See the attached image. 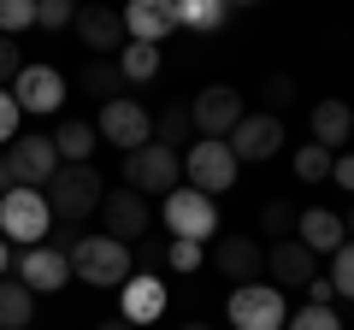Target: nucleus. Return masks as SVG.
Instances as JSON below:
<instances>
[{
    "mask_svg": "<svg viewBox=\"0 0 354 330\" xmlns=\"http://www.w3.org/2000/svg\"><path fill=\"white\" fill-rule=\"evenodd\" d=\"M307 307H330V301H337V289H330V278H313V283H307Z\"/></svg>",
    "mask_w": 354,
    "mask_h": 330,
    "instance_id": "obj_39",
    "label": "nucleus"
},
{
    "mask_svg": "<svg viewBox=\"0 0 354 330\" xmlns=\"http://www.w3.org/2000/svg\"><path fill=\"white\" fill-rule=\"evenodd\" d=\"M36 24L41 30H65V24H77V6L71 0H36Z\"/></svg>",
    "mask_w": 354,
    "mask_h": 330,
    "instance_id": "obj_33",
    "label": "nucleus"
},
{
    "mask_svg": "<svg viewBox=\"0 0 354 330\" xmlns=\"http://www.w3.org/2000/svg\"><path fill=\"white\" fill-rule=\"evenodd\" d=\"M165 266L171 271H195L201 266V242H171V248H165Z\"/></svg>",
    "mask_w": 354,
    "mask_h": 330,
    "instance_id": "obj_36",
    "label": "nucleus"
},
{
    "mask_svg": "<svg viewBox=\"0 0 354 330\" xmlns=\"http://www.w3.org/2000/svg\"><path fill=\"white\" fill-rule=\"evenodd\" d=\"M53 230V213H48V195L41 189H12L0 195V236H6V248H36L41 236Z\"/></svg>",
    "mask_w": 354,
    "mask_h": 330,
    "instance_id": "obj_3",
    "label": "nucleus"
},
{
    "mask_svg": "<svg viewBox=\"0 0 354 330\" xmlns=\"http://www.w3.org/2000/svg\"><path fill=\"white\" fill-rule=\"evenodd\" d=\"M0 195H12V171H6V153H0Z\"/></svg>",
    "mask_w": 354,
    "mask_h": 330,
    "instance_id": "obj_40",
    "label": "nucleus"
},
{
    "mask_svg": "<svg viewBox=\"0 0 354 330\" xmlns=\"http://www.w3.org/2000/svg\"><path fill=\"white\" fill-rule=\"evenodd\" d=\"M266 271H272L278 283H295V289H307V283L319 278V260L307 254L295 236H283V242H272V248H266Z\"/></svg>",
    "mask_w": 354,
    "mask_h": 330,
    "instance_id": "obj_20",
    "label": "nucleus"
},
{
    "mask_svg": "<svg viewBox=\"0 0 354 330\" xmlns=\"http://www.w3.org/2000/svg\"><path fill=\"white\" fill-rule=\"evenodd\" d=\"M118 71H124V83H148V77L160 71V48H148V41H130V48L118 53Z\"/></svg>",
    "mask_w": 354,
    "mask_h": 330,
    "instance_id": "obj_27",
    "label": "nucleus"
},
{
    "mask_svg": "<svg viewBox=\"0 0 354 330\" xmlns=\"http://www.w3.org/2000/svg\"><path fill=\"white\" fill-rule=\"evenodd\" d=\"M330 159H337V153H325L319 142H307V148H295V177H301V183H325L330 177Z\"/></svg>",
    "mask_w": 354,
    "mask_h": 330,
    "instance_id": "obj_28",
    "label": "nucleus"
},
{
    "mask_svg": "<svg viewBox=\"0 0 354 330\" xmlns=\"http://www.w3.org/2000/svg\"><path fill=\"white\" fill-rule=\"evenodd\" d=\"M18 71H24V48L0 36V89H6V83H18Z\"/></svg>",
    "mask_w": 354,
    "mask_h": 330,
    "instance_id": "obj_35",
    "label": "nucleus"
},
{
    "mask_svg": "<svg viewBox=\"0 0 354 330\" xmlns=\"http://www.w3.org/2000/svg\"><path fill=\"white\" fill-rule=\"evenodd\" d=\"M118 301H124V313H118V318L142 330V324H153V318L165 313V301H171V295H165V283L153 278V271H130V283L118 289Z\"/></svg>",
    "mask_w": 354,
    "mask_h": 330,
    "instance_id": "obj_16",
    "label": "nucleus"
},
{
    "mask_svg": "<svg viewBox=\"0 0 354 330\" xmlns=\"http://www.w3.org/2000/svg\"><path fill=\"white\" fill-rule=\"evenodd\" d=\"M295 242H301L307 254H337L342 248V213H330V206H307V213H295Z\"/></svg>",
    "mask_w": 354,
    "mask_h": 330,
    "instance_id": "obj_19",
    "label": "nucleus"
},
{
    "mask_svg": "<svg viewBox=\"0 0 354 330\" xmlns=\"http://www.w3.org/2000/svg\"><path fill=\"white\" fill-rule=\"evenodd\" d=\"M225 148L236 153V165L272 159V153L283 148V118H278V113H248V118H242V124L225 136Z\"/></svg>",
    "mask_w": 354,
    "mask_h": 330,
    "instance_id": "obj_11",
    "label": "nucleus"
},
{
    "mask_svg": "<svg viewBox=\"0 0 354 330\" xmlns=\"http://www.w3.org/2000/svg\"><path fill=\"white\" fill-rule=\"evenodd\" d=\"M260 95H266V101H272V106H290V101H295V77L272 71V77H266V83H260Z\"/></svg>",
    "mask_w": 354,
    "mask_h": 330,
    "instance_id": "obj_37",
    "label": "nucleus"
},
{
    "mask_svg": "<svg viewBox=\"0 0 354 330\" xmlns=\"http://www.w3.org/2000/svg\"><path fill=\"white\" fill-rule=\"evenodd\" d=\"M18 124H24V113H18V101H12V89H0V153L18 142Z\"/></svg>",
    "mask_w": 354,
    "mask_h": 330,
    "instance_id": "obj_34",
    "label": "nucleus"
},
{
    "mask_svg": "<svg viewBox=\"0 0 354 330\" xmlns=\"http://www.w3.org/2000/svg\"><path fill=\"white\" fill-rule=\"evenodd\" d=\"M77 89L95 95V101L106 106V101H118L130 83H124V71H118V59H88V65H83V77H77Z\"/></svg>",
    "mask_w": 354,
    "mask_h": 330,
    "instance_id": "obj_23",
    "label": "nucleus"
},
{
    "mask_svg": "<svg viewBox=\"0 0 354 330\" xmlns=\"http://www.w3.org/2000/svg\"><path fill=\"white\" fill-rule=\"evenodd\" d=\"M260 230L283 242V236L295 230V206H290V201H266V206H260Z\"/></svg>",
    "mask_w": 354,
    "mask_h": 330,
    "instance_id": "obj_32",
    "label": "nucleus"
},
{
    "mask_svg": "<svg viewBox=\"0 0 354 330\" xmlns=\"http://www.w3.org/2000/svg\"><path fill=\"white\" fill-rule=\"evenodd\" d=\"M124 183L148 201V195H171L177 183H183V153L160 148V142H148V148L124 153Z\"/></svg>",
    "mask_w": 354,
    "mask_h": 330,
    "instance_id": "obj_4",
    "label": "nucleus"
},
{
    "mask_svg": "<svg viewBox=\"0 0 354 330\" xmlns=\"http://www.w3.org/2000/svg\"><path fill=\"white\" fill-rule=\"evenodd\" d=\"M77 36H83V48H95V59H118L130 48L124 18L113 6H77Z\"/></svg>",
    "mask_w": 354,
    "mask_h": 330,
    "instance_id": "obj_13",
    "label": "nucleus"
},
{
    "mask_svg": "<svg viewBox=\"0 0 354 330\" xmlns=\"http://www.w3.org/2000/svg\"><path fill=\"white\" fill-rule=\"evenodd\" d=\"M36 318V295L18 278H0V330H24Z\"/></svg>",
    "mask_w": 354,
    "mask_h": 330,
    "instance_id": "obj_24",
    "label": "nucleus"
},
{
    "mask_svg": "<svg viewBox=\"0 0 354 330\" xmlns=\"http://www.w3.org/2000/svg\"><path fill=\"white\" fill-rule=\"evenodd\" d=\"M12 101H18V113H59V101H65L59 65H24L12 83Z\"/></svg>",
    "mask_w": 354,
    "mask_h": 330,
    "instance_id": "obj_14",
    "label": "nucleus"
},
{
    "mask_svg": "<svg viewBox=\"0 0 354 330\" xmlns=\"http://www.w3.org/2000/svg\"><path fill=\"white\" fill-rule=\"evenodd\" d=\"M18 283H24L30 295H59L65 283H71V260H65L53 242H36V248L18 254Z\"/></svg>",
    "mask_w": 354,
    "mask_h": 330,
    "instance_id": "obj_12",
    "label": "nucleus"
},
{
    "mask_svg": "<svg viewBox=\"0 0 354 330\" xmlns=\"http://www.w3.org/2000/svg\"><path fill=\"white\" fill-rule=\"evenodd\" d=\"M95 330H136V324H124V318H101Z\"/></svg>",
    "mask_w": 354,
    "mask_h": 330,
    "instance_id": "obj_42",
    "label": "nucleus"
},
{
    "mask_svg": "<svg viewBox=\"0 0 354 330\" xmlns=\"http://www.w3.org/2000/svg\"><path fill=\"white\" fill-rule=\"evenodd\" d=\"M213 271L242 289V283H254V278L266 271V248H260L254 236H225V242L213 248Z\"/></svg>",
    "mask_w": 354,
    "mask_h": 330,
    "instance_id": "obj_15",
    "label": "nucleus"
},
{
    "mask_svg": "<svg viewBox=\"0 0 354 330\" xmlns=\"http://www.w3.org/2000/svg\"><path fill=\"white\" fill-rule=\"evenodd\" d=\"M18 30H36V0H0V36L18 41Z\"/></svg>",
    "mask_w": 354,
    "mask_h": 330,
    "instance_id": "obj_29",
    "label": "nucleus"
},
{
    "mask_svg": "<svg viewBox=\"0 0 354 330\" xmlns=\"http://www.w3.org/2000/svg\"><path fill=\"white\" fill-rule=\"evenodd\" d=\"M342 236H354V206H348V218H342Z\"/></svg>",
    "mask_w": 354,
    "mask_h": 330,
    "instance_id": "obj_43",
    "label": "nucleus"
},
{
    "mask_svg": "<svg viewBox=\"0 0 354 330\" xmlns=\"http://www.w3.org/2000/svg\"><path fill=\"white\" fill-rule=\"evenodd\" d=\"M160 218L171 230V242H207L218 230V201L201 195V189H171L165 206H160Z\"/></svg>",
    "mask_w": 354,
    "mask_h": 330,
    "instance_id": "obj_5",
    "label": "nucleus"
},
{
    "mask_svg": "<svg viewBox=\"0 0 354 330\" xmlns=\"http://www.w3.org/2000/svg\"><path fill=\"white\" fill-rule=\"evenodd\" d=\"M41 195H48V213H53V218L83 224L88 213H101L106 183H101V171H95V165H59V171H53V183H48Z\"/></svg>",
    "mask_w": 354,
    "mask_h": 330,
    "instance_id": "obj_2",
    "label": "nucleus"
},
{
    "mask_svg": "<svg viewBox=\"0 0 354 330\" xmlns=\"http://www.w3.org/2000/svg\"><path fill=\"white\" fill-rule=\"evenodd\" d=\"M95 136L113 142V148H124V153H136V148H148V142H153V118H148V106H142L136 95H118V101L101 106Z\"/></svg>",
    "mask_w": 354,
    "mask_h": 330,
    "instance_id": "obj_8",
    "label": "nucleus"
},
{
    "mask_svg": "<svg viewBox=\"0 0 354 330\" xmlns=\"http://www.w3.org/2000/svg\"><path fill=\"white\" fill-rule=\"evenodd\" d=\"M12 271V248H6V236H0V278Z\"/></svg>",
    "mask_w": 354,
    "mask_h": 330,
    "instance_id": "obj_41",
    "label": "nucleus"
},
{
    "mask_svg": "<svg viewBox=\"0 0 354 330\" xmlns=\"http://www.w3.org/2000/svg\"><path fill=\"white\" fill-rule=\"evenodd\" d=\"M230 24V6L225 0H183V6H177V30H225Z\"/></svg>",
    "mask_w": 354,
    "mask_h": 330,
    "instance_id": "obj_25",
    "label": "nucleus"
},
{
    "mask_svg": "<svg viewBox=\"0 0 354 330\" xmlns=\"http://www.w3.org/2000/svg\"><path fill=\"white\" fill-rule=\"evenodd\" d=\"M330 289L342 301H354V242H342L337 254H330Z\"/></svg>",
    "mask_w": 354,
    "mask_h": 330,
    "instance_id": "obj_31",
    "label": "nucleus"
},
{
    "mask_svg": "<svg viewBox=\"0 0 354 330\" xmlns=\"http://www.w3.org/2000/svg\"><path fill=\"white\" fill-rule=\"evenodd\" d=\"M183 330H213V324H201V318H195V324H183Z\"/></svg>",
    "mask_w": 354,
    "mask_h": 330,
    "instance_id": "obj_44",
    "label": "nucleus"
},
{
    "mask_svg": "<svg viewBox=\"0 0 354 330\" xmlns=\"http://www.w3.org/2000/svg\"><path fill=\"white\" fill-rule=\"evenodd\" d=\"M6 171H12V189H48L53 171H59V153L48 136H18L6 148Z\"/></svg>",
    "mask_w": 354,
    "mask_h": 330,
    "instance_id": "obj_10",
    "label": "nucleus"
},
{
    "mask_svg": "<svg viewBox=\"0 0 354 330\" xmlns=\"http://www.w3.org/2000/svg\"><path fill=\"white\" fill-rule=\"evenodd\" d=\"M307 124H313V142H319V148H325V153H337L342 142L354 136V106L330 95V101H319V106H313V118H307Z\"/></svg>",
    "mask_w": 354,
    "mask_h": 330,
    "instance_id": "obj_21",
    "label": "nucleus"
},
{
    "mask_svg": "<svg viewBox=\"0 0 354 330\" xmlns=\"http://www.w3.org/2000/svg\"><path fill=\"white\" fill-rule=\"evenodd\" d=\"M118 18H124V36L148 41V48H160V41L177 30V6L171 0H136V6H124Z\"/></svg>",
    "mask_w": 354,
    "mask_h": 330,
    "instance_id": "obj_18",
    "label": "nucleus"
},
{
    "mask_svg": "<svg viewBox=\"0 0 354 330\" xmlns=\"http://www.w3.org/2000/svg\"><path fill=\"white\" fill-rule=\"evenodd\" d=\"M236 153L225 148V142H195L189 153H183V177H189V189H201V195H225L230 183H236Z\"/></svg>",
    "mask_w": 354,
    "mask_h": 330,
    "instance_id": "obj_9",
    "label": "nucleus"
},
{
    "mask_svg": "<svg viewBox=\"0 0 354 330\" xmlns=\"http://www.w3.org/2000/svg\"><path fill=\"white\" fill-rule=\"evenodd\" d=\"M189 136H195L189 106H165V113L153 118V142H160V148H171V153H177V142H189Z\"/></svg>",
    "mask_w": 354,
    "mask_h": 330,
    "instance_id": "obj_26",
    "label": "nucleus"
},
{
    "mask_svg": "<svg viewBox=\"0 0 354 330\" xmlns=\"http://www.w3.org/2000/svg\"><path fill=\"white\" fill-rule=\"evenodd\" d=\"M53 153H59V165H88V153L101 148V136H95V124H83V118H65L59 130H53Z\"/></svg>",
    "mask_w": 354,
    "mask_h": 330,
    "instance_id": "obj_22",
    "label": "nucleus"
},
{
    "mask_svg": "<svg viewBox=\"0 0 354 330\" xmlns=\"http://www.w3.org/2000/svg\"><path fill=\"white\" fill-rule=\"evenodd\" d=\"M65 260H71V278L95 283V289H124L130 271H136V254H130L124 242H113V236H77L71 248H65Z\"/></svg>",
    "mask_w": 354,
    "mask_h": 330,
    "instance_id": "obj_1",
    "label": "nucleus"
},
{
    "mask_svg": "<svg viewBox=\"0 0 354 330\" xmlns=\"http://www.w3.org/2000/svg\"><path fill=\"white\" fill-rule=\"evenodd\" d=\"M230 330H283V318H290V301H283V289H272V283H242V289H230Z\"/></svg>",
    "mask_w": 354,
    "mask_h": 330,
    "instance_id": "obj_7",
    "label": "nucleus"
},
{
    "mask_svg": "<svg viewBox=\"0 0 354 330\" xmlns=\"http://www.w3.org/2000/svg\"><path fill=\"white\" fill-rule=\"evenodd\" d=\"M330 183H342V189L354 195V153H337V159H330Z\"/></svg>",
    "mask_w": 354,
    "mask_h": 330,
    "instance_id": "obj_38",
    "label": "nucleus"
},
{
    "mask_svg": "<svg viewBox=\"0 0 354 330\" xmlns=\"http://www.w3.org/2000/svg\"><path fill=\"white\" fill-rule=\"evenodd\" d=\"M283 330H342L337 307H295V318H283Z\"/></svg>",
    "mask_w": 354,
    "mask_h": 330,
    "instance_id": "obj_30",
    "label": "nucleus"
},
{
    "mask_svg": "<svg viewBox=\"0 0 354 330\" xmlns=\"http://www.w3.org/2000/svg\"><path fill=\"white\" fill-rule=\"evenodd\" d=\"M101 213H106V236L124 242V248L142 236V230H148V218H153V213H148V201H142L136 189H106Z\"/></svg>",
    "mask_w": 354,
    "mask_h": 330,
    "instance_id": "obj_17",
    "label": "nucleus"
},
{
    "mask_svg": "<svg viewBox=\"0 0 354 330\" xmlns=\"http://www.w3.org/2000/svg\"><path fill=\"white\" fill-rule=\"evenodd\" d=\"M242 118H248V101H242L230 83H207V89L189 101V124L201 130V142H225Z\"/></svg>",
    "mask_w": 354,
    "mask_h": 330,
    "instance_id": "obj_6",
    "label": "nucleus"
}]
</instances>
